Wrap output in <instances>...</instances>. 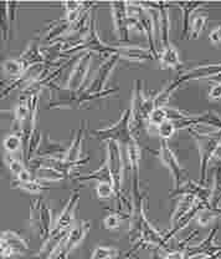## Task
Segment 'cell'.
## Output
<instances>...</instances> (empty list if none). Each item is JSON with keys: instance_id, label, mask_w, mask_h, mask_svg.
<instances>
[{"instance_id": "obj_20", "label": "cell", "mask_w": 221, "mask_h": 259, "mask_svg": "<svg viewBox=\"0 0 221 259\" xmlns=\"http://www.w3.org/2000/svg\"><path fill=\"white\" fill-rule=\"evenodd\" d=\"M178 7L182 9L183 13V31L180 35V39H188L189 35V28H190V20L195 12L200 8L206 7L207 3L201 2H189V3H177Z\"/></svg>"}, {"instance_id": "obj_44", "label": "cell", "mask_w": 221, "mask_h": 259, "mask_svg": "<svg viewBox=\"0 0 221 259\" xmlns=\"http://www.w3.org/2000/svg\"><path fill=\"white\" fill-rule=\"evenodd\" d=\"M209 39H210V41L214 42V44H220L221 42V24L210 31Z\"/></svg>"}, {"instance_id": "obj_7", "label": "cell", "mask_w": 221, "mask_h": 259, "mask_svg": "<svg viewBox=\"0 0 221 259\" xmlns=\"http://www.w3.org/2000/svg\"><path fill=\"white\" fill-rule=\"evenodd\" d=\"M30 225L39 233L42 241L50 236L52 231V213L44 199L36 198L30 202Z\"/></svg>"}, {"instance_id": "obj_28", "label": "cell", "mask_w": 221, "mask_h": 259, "mask_svg": "<svg viewBox=\"0 0 221 259\" xmlns=\"http://www.w3.org/2000/svg\"><path fill=\"white\" fill-rule=\"evenodd\" d=\"M10 186H12L13 188H18V190L25 191V192L32 193V194H37V193L44 192V191L51 190V187L44 185V182L36 180V178H32V180L29 181V182H24V183L14 181V182H12V185Z\"/></svg>"}, {"instance_id": "obj_34", "label": "cell", "mask_w": 221, "mask_h": 259, "mask_svg": "<svg viewBox=\"0 0 221 259\" xmlns=\"http://www.w3.org/2000/svg\"><path fill=\"white\" fill-rule=\"evenodd\" d=\"M42 144V135L40 132L39 128H35L34 132H32L31 137H30V141H29V146H28V151H26V157L25 161L29 162L30 160H32L35 156V153L39 151L40 146Z\"/></svg>"}, {"instance_id": "obj_17", "label": "cell", "mask_w": 221, "mask_h": 259, "mask_svg": "<svg viewBox=\"0 0 221 259\" xmlns=\"http://www.w3.org/2000/svg\"><path fill=\"white\" fill-rule=\"evenodd\" d=\"M90 229L91 223L88 221H80V222L74 223V226L70 228L66 239H65V245H66L67 252L70 253L74 248H76L85 239Z\"/></svg>"}, {"instance_id": "obj_36", "label": "cell", "mask_w": 221, "mask_h": 259, "mask_svg": "<svg viewBox=\"0 0 221 259\" xmlns=\"http://www.w3.org/2000/svg\"><path fill=\"white\" fill-rule=\"evenodd\" d=\"M221 202V166L217 167L215 172L214 187L211 190V199H210V206L211 208H217Z\"/></svg>"}, {"instance_id": "obj_1", "label": "cell", "mask_w": 221, "mask_h": 259, "mask_svg": "<svg viewBox=\"0 0 221 259\" xmlns=\"http://www.w3.org/2000/svg\"><path fill=\"white\" fill-rule=\"evenodd\" d=\"M217 74H221V63L200 65V66H196L194 67V69L184 71L183 74H180L177 79L172 81L167 88H164L160 93L155 94V107H165L169 101V97L172 96V94H173L177 89H179L183 83L189 82V81L194 80L211 79L212 76H215V75Z\"/></svg>"}, {"instance_id": "obj_19", "label": "cell", "mask_w": 221, "mask_h": 259, "mask_svg": "<svg viewBox=\"0 0 221 259\" xmlns=\"http://www.w3.org/2000/svg\"><path fill=\"white\" fill-rule=\"evenodd\" d=\"M86 128H87V123L81 122L79 130L75 134V136L72 137L71 145L67 148L66 155L64 156L63 160L67 163H76L81 160V152H82V142H83V136H85Z\"/></svg>"}, {"instance_id": "obj_48", "label": "cell", "mask_w": 221, "mask_h": 259, "mask_svg": "<svg viewBox=\"0 0 221 259\" xmlns=\"http://www.w3.org/2000/svg\"><path fill=\"white\" fill-rule=\"evenodd\" d=\"M215 158H216L217 161H221V146L219 147V150L216 151V153H215Z\"/></svg>"}, {"instance_id": "obj_25", "label": "cell", "mask_w": 221, "mask_h": 259, "mask_svg": "<svg viewBox=\"0 0 221 259\" xmlns=\"http://www.w3.org/2000/svg\"><path fill=\"white\" fill-rule=\"evenodd\" d=\"M159 8V15H160V29H161V42H163V48L171 45V36H169V32H171V19H169V12L168 8L169 4L164 2L158 3Z\"/></svg>"}, {"instance_id": "obj_26", "label": "cell", "mask_w": 221, "mask_h": 259, "mask_svg": "<svg viewBox=\"0 0 221 259\" xmlns=\"http://www.w3.org/2000/svg\"><path fill=\"white\" fill-rule=\"evenodd\" d=\"M159 61L163 67H171V69H178L180 67L179 53L173 44L163 48V51L159 54Z\"/></svg>"}, {"instance_id": "obj_18", "label": "cell", "mask_w": 221, "mask_h": 259, "mask_svg": "<svg viewBox=\"0 0 221 259\" xmlns=\"http://www.w3.org/2000/svg\"><path fill=\"white\" fill-rule=\"evenodd\" d=\"M21 61L25 64L26 69L34 66V65L37 64H46V60H45V56L41 51V47H40L39 39H32L30 40L26 48L24 49V51L20 55Z\"/></svg>"}, {"instance_id": "obj_21", "label": "cell", "mask_w": 221, "mask_h": 259, "mask_svg": "<svg viewBox=\"0 0 221 259\" xmlns=\"http://www.w3.org/2000/svg\"><path fill=\"white\" fill-rule=\"evenodd\" d=\"M2 244L9 247L16 255H21L29 250V244L20 234L13 231H5L2 233Z\"/></svg>"}, {"instance_id": "obj_16", "label": "cell", "mask_w": 221, "mask_h": 259, "mask_svg": "<svg viewBox=\"0 0 221 259\" xmlns=\"http://www.w3.org/2000/svg\"><path fill=\"white\" fill-rule=\"evenodd\" d=\"M113 54L129 61L154 60V56L149 49L137 47V45H113Z\"/></svg>"}, {"instance_id": "obj_9", "label": "cell", "mask_w": 221, "mask_h": 259, "mask_svg": "<svg viewBox=\"0 0 221 259\" xmlns=\"http://www.w3.org/2000/svg\"><path fill=\"white\" fill-rule=\"evenodd\" d=\"M127 161H128L129 172H131L132 177V186L133 188H142L141 187V172H139V167H141L142 160V148L138 144V140L136 136H132L131 140L127 142L125 146Z\"/></svg>"}, {"instance_id": "obj_11", "label": "cell", "mask_w": 221, "mask_h": 259, "mask_svg": "<svg viewBox=\"0 0 221 259\" xmlns=\"http://www.w3.org/2000/svg\"><path fill=\"white\" fill-rule=\"evenodd\" d=\"M120 59H121L120 56L116 55V54L109 55V58H107L106 60H104V63L98 67L95 77H93L92 81L88 83V86L83 91H86V93L88 94H96V93H101V91H103L104 85H106L107 80H108L109 75L112 74L115 67L117 66Z\"/></svg>"}, {"instance_id": "obj_22", "label": "cell", "mask_w": 221, "mask_h": 259, "mask_svg": "<svg viewBox=\"0 0 221 259\" xmlns=\"http://www.w3.org/2000/svg\"><path fill=\"white\" fill-rule=\"evenodd\" d=\"M4 12H3V19L4 21L2 23V30H3V39L7 41L9 39V34L12 32V28L14 25V21L16 18V9L19 7V3L16 2H5L2 5Z\"/></svg>"}, {"instance_id": "obj_35", "label": "cell", "mask_w": 221, "mask_h": 259, "mask_svg": "<svg viewBox=\"0 0 221 259\" xmlns=\"http://www.w3.org/2000/svg\"><path fill=\"white\" fill-rule=\"evenodd\" d=\"M3 147L4 150L7 151L8 153H15L16 151L21 150L24 147L23 145V139H21L20 135H16V134H10L8 135L7 137L4 139L3 141Z\"/></svg>"}, {"instance_id": "obj_15", "label": "cell", "mask_w": 221, "mask_h": 259, "mask_svg": "<svg viewBox=\"0 0 221 259\" xmlns=\"http://www.w3.org/2000/svg\"><path fill=\"white\" fill-rule=\"evenodd\" d=\"M196 123H204V125H209L217 130H221V116L216 111L211 110V111H206L201 113V115H190L185 120L177 121L175 126H177V130H188L193 125H196Z\"/></svg>"}, {"instance_id": "obj_47", "label": "cell", "mask_w": 221, "mask_h": 259, "mask_svg": "<svg viewBox=\"0 0 221 259\" xmlns=\"http://www.w3.org/2000/svg\"><path fill=\"white\" fill-rule=\"evenodd\" d=\"M210 81H214L215 83H221V74H217L215 75V76H212Z\"/></svg>"}, {"instance_id": "obj_27", "label": "cell", "mask_w": 221, "mask_h": 259, "mask_svg": "<svg viewBox=\"0 0 221 259\" xmlns=\"http://www.w3.org/2000/svg\"><path fill=\"white\" fill-rule=\"evenodd\" d=\"M76 181H98V182H111L112 183V176H111V171L108 168V164L104 161L103 163L101 164L98 169L91 172V174L86 175H80V176L75 177ZM113 185V183H112Z\"/></svg>"}, {"instance_id": "obj_2", "label": "cell", "mask_w": 221, "mask_h": 259, "mask_svg": "<svg viewBox=\"0 0 221 259\" xmlns=\"http://www.w3.org/2000/svg\"><path fill=\"white\" fill-rule=\"evenodd\" d=\"M155 95L145 96L142 89V81L136 80L132 95L131 105V128L133 130L142 127L148 122L150 113L155 109Z\"/></svg>"}, {"instance_id": "obj_39", "label": "cell", "mask_w": 221, "mask_h": 259, "mask_svg": "<svg viewBox=\"0 0 221 259\" xmlns=\"http://www.w3.org/2000/svg\"><path fill=\"white\" fill-rule=\"evenodd\" d=\"M96 196L98 199H111L115 196V187L111 182H98L96 186Z\"/></svg>"}, {"instance_id": "obj_29", "label": "cell", "mask_w": 221, "mask_h": 259, "mask_svg": "<svg viewBox=\"0 0 221 259\" xmlns=\"http://www.w3.org/2000/svg\"><path fill=\"white\" fill-rule=\"evenodd\" d=\"M207 18H209V14H207V13H198V14L193 15V18H191L190 20V28L188 39H198L199 35H200L204 29H205Z\"/></svg>"}, {"instance_id": "obj_8", "label": "cell", "mask_w": 221, "mask_h": 259, "mask_svg": "<svg viewBox=\"0 0 221 259\" xmlns=\"http://www.w3.org/2000/svg\"><path fill=\"white\" fill-rule=\"evenodd\" d=\"M159 158H160L161 163L171 171V175L174 180V190H177L185 182L184 177L187 176V171L179 163L177 156H175L173 150L169 147L167 140H161L160 147H159Z\"/></svg>"}, {"instance_id": "obj_42", "label": "cell", "mask_w": 221, "mask_h": 259, "mask_svg": "<svg viewBox=\"0 0 221 259\" xmlns=\"http://www.w3.org/2000/svg\"><path fill=\"white\" fill-rule=\"evenodd\" d=\"M142 12H144V10H143L139 2L126 3L127 18H141Z\"/></svg>"}, {"instance_id": "obj_13", "label": "cell", "mask_w": 221, "mask_h": 259, "mask_svg": "<svg viewBox=\"0 0 221 259\" xmlns=\"http://www.w3.org/2000/svg\"><path fill=\"white\" fill-rule=\"evenodd\" d=\"M80 202V192L75 191L74 193L70 196L69 201L65 204L63 212L60 213L56 222L53 225L52 231H69L75 223V212H76L77 207H79Z\"/></svg>"}, {"instance_id": "obj_10", "label": "cell", "mask_w": 221, "mask_h": 259, "mask_svg": "<svg viewBox=\"0 0 221 259\" xmlns=\"http://www.w3.org/2000/svg\"><path fill=\"white\" fill-rule=\"evenodd\" d=\"M92 54L90 51L87 53H83L81 55V58L77 60V63L75 64L74 69L71 70V74H70L69 79L66 82V89L71 91H81L83 89V82H85L86 76L88 74V70H90L91 61H92Z\"/></svg>"}, {"instance_id": "obj_4", "label": "cell", "mask_w": 221, "mask_h": 259, "mask_svg": "<svg viewBox=\"0 0 221 259\" xmlns=\"http://www.w3.org/2000/svg\"><path fill=\"white\" fill-rule=\"evenodd\" d=\"M90 135L98 141H113L117 142L121 147H125L134 135L131 128V109H127L121 113L120 120L115 125L102 130H90Z\"/></svg>"}, {"instance_id": "obj_46", "label": "cell", "mask_w": 221, "mask_h": 259, "mask_svg": "<svg viewBox=\"0 0 221 259\" xmlns=\"http://www.w3.org/2000/svg\"><path fill=\"white\" fill-rule=\"evenodd\" d=\"M209 99L221 100V83H215L209 91Z\"/></svg>"}, {"instance_id": "obj_40", "label": "cell", "mask_w": 221, "mask_h": 259, "mask_svg": "<svg viewBox=\"0 0 221 259\" xmlns=\"http://www.w3.org/2000/svg\"><path fill=\"white\" fill-rule=\"evenodd\" d=\"M157 131L161 140H167V141H168V140L173 136L174 132L177 131V126H175L174 121L167 120L165 122H163L160 126H158Z\"/></svg>"}, {"instance_id": "obj_43", "label": "cell", "mask_w": 221, "mask_h": 259, "mask_svg": "<svg viewBox=\"0 0 221 259\" xmlns=\"http://www.w3.org/2000/svg\"><path fill=\"white\" fill-rule=\"evenodd\" d=\"M83 3H80V2H75V0H69V2H64L63 3V7L64 9L66 10V13H71V12H76V10H79L82 8Z\"/></svg>"}, {"instance_id": "obj_30", "label": "cell", "mask_w": 221, "mask_h": 259, "mask_svg": "<svg viewBox=\"0 0 221 259\" xmlns=\"http://www.w3.org/2000/svg\"><path fill=\"white\" fill-rule=\"evenodd\" d=\"M34 178L41 181V182H59V181L67 180L69 177L55 169L48 168V167H41V168L34 171Z\"/></svg>"}, {"instance_id": "obj_3", "label": "cell", "mask_w": 221, "mask_h": 259, "mask_svg": "<svg viewBox=\"0 0 221 259\" xmlns=\"http://www.w3.org/2000/svg\"><path fill=\"white\" fill-rule=\"evenodd\" d=\"M106 162L112 176V183L115 187V197L117 198L118 212L122 210V202H127L122 196V182H123V168H125V161H123L122 147L117 142L108 141L106 147Z\"/></svg>"}, {"instance_id": "obj_6", "label": "cell", "mask_w": 221, "mask_h": 259, "mask_svg": "<svg viewBox=\"0 0 221 259\" xmlns=\"http://www.w3.org/2000/svg\"><path fill=\"white\" fill-rule=\"evenodd\" d=\"M189 134L194 137L195 144L198 146L199 156H200V183L204 185L206 182L210 161L215 157V153L221 146V131L216 132V134L207 135V136H201V135H196L190 131Z\"/></svg>"}, {"instance_id": "obj_31", "label": "cell", "mask_w": 221, "mask_h": 259, "mask_svg": "<svg viewBox=\"0 0 221 259\" xmlns=\"http://www.w3.org/2000/svg\"><path fill=\"white\" fill-rule=\"evenodd\" d=\"M3 70L13 77H19L26 71V66L20 59H8L3 63Z\"/></svg>"}, {"instance_id": "obj_38", "label": "cell", "mask_w": 221, "mask_h": 259, "mask_svg": "<svg viewBox=\"0 0 221 259\" xmlns=\"http://www.w3.org/2000/svg\"><path fill=\"white\" fill-rule=\"evenodd\" d=\"M167 120H168V112H167V109L165 107L158 106L153 110L152 113H150L147 123L149 126H155V127H158L161 123L165 122Z\"/></svg>"}, {"instance_id": "obj_14", "label": "cell", "mask_w": 221, "mask_h": 259, "mask_svg": "<svg viewBox=\"0 0 221 259\" xmlns=\"http://www.w3.org/2000/svg\"><path fill=\"white\" fill-rule=\"evenodd\" d=\"M184 194H191V196L195 197L198 201H201L203 203L210 206V199H211V190L206 188L203 183L195 182V181L189 180L185 181L180 187H178L177 190H174L173 192H171L169 197H180L184 196Z\"/></svg>"}, {"instance_id": "obj_37", "label": "cell", "mask_w": 221, "mask_h": 259, "mask_svg": "<svg viewBox=\"0 0 221 259\" xmlns=\"http://www.w3.org/2000/svg\"><path fill=\"white\" fill-rule=\"evenodd\" d=\"M120 255V250L115 247L108 245H98L93 250V254L91 259H115Z\"/></svg>"}, {"instance_id": "obj_12", "label": "cell", "mask_w": 221, "mask_h": 259, "mask_svg": "<svg viewBox=\"0 0 221 259\" xmlns=\"http://www.w3.org/2000/svg\"><path fill=\"white\" fill-rule=\"evenodd\" d=\"M109 7L112 12L113 24H115L116 36L118 41L127 42L129 40V29L127 24L126 2H112Z\"/></svg>"}, {"instance_id": "obj_41", "label": "cell", "mask_w": 221, "mask_h": 259, "mask_svg": "<svg viewBox=\"0 0 221 259\" xmlns=\"http://www.w3.org/2000/svg\"><path fill=\"white\" fill-rule=\"evenodd\" d=\"M4 160H5V163H7V166L9 167V169L12 171V174L15 175V177L18 176L21 171H24V169L26 168L25 164H24V162L18 160V158L13 157L12 153H8V155H5Z\"/></svg>"}, {"instance_id": "obj_32", "label": "cell", "mask_w": 221, "mask_h": 259, "mask_svg": "<svg viewBox=\"0 0 221 259\" xmlns=\"http://www.w3.org/2000/svg\"><path fill=\"white\" fill-rule=\"evenodd\" d=\"M29 111H30V105H29V97L20 95L18 100V104H16L15 110H14V118L16 122L21 126V123L25 121V118L28 117Z\"/></svg>"}, {"instance_id": "obj_24", "label": "cell", "mask_w": 221, "mask_h": 259, "mask_svg": "<svg viewBox=\"0 0 221 259\" xmlns=\"http://www.w3.org/2000/svg\"><path fill=\"white\" fill-rule=\"evenodd\" d=\"M71 26V24L65 18L61 19V20L52 21V23L48 24V28L45 31L46 34H45L44 40L45 41H51L52 40L53 42L58 41V40H60L61 36H66L69 34Z\"/></svg>"}, {"instance_id": "obj_45", "label": "cell", "mask_w": 221, "mask_h": 259, "mask_svg": "<svg viewBox=\"0 0 221 259\" xmlns=\"http://www.w3.org/2000/svg\"><path fill=\"white\" fill-rule=\"evenodd\" d=\"M32 178H34V175L31 174L30 169L25 168L24 171H21L20 174L16 176L15 181H18V182H20V183H24V182H29V181H31Z\"/></svg>"}, {"instance_id": "obj_5", "label": "cell", "mask_w": 221, "mask_h": 259, "mask_svg": "<svg viewBox=\"0 0 221 259\" xmlns=\"http://www.w3.org/2000/svg\"><path fill=\"white\" fill-rule=\"evenodd\" d=\"M97 18L96 13H93L92 18H91L90 26H88V30L86 32L85 37L82 39V41L80 44H77L76 47L67 49L66 51H64L63 55L70 56L75 53H98V54H108V55H113V45L106 44L101 40L99 37L98 31H97Z\"/></svg>"}, {"instance_id": "obj_23", "label": "cell", "mask_w": 221, "mask_h": 259, "mask_svg": "<svg viewBox=\"0 0 221 259\" xmlns=\"http://www.w3.org/2000/svg\"><path fill=\"white\" fill-rule=\"evenodd\" d=\"M195 202L196 198L194 196H191V194H184V196L179 197V199L177 202V206H175L173 213L171 215L172 227L190 212V209L193 208Z\"/></svg>"}, {"instance_id": "obj_33", "label": "cell", "mask_w": 221, "mask_h": 259, "mask_svg": "<svg viewBox=\"0 0 221 259\" xmlns=\"http://www.w3.org/2000/svg\"><path fill=\"white\" fill-rule=\"evenodd\" d=\"M131 214H126L125 212H113L108 213L103 220V227L108 231H115L118 229L121 226V222L123 220H129Z\"/></svg>"}]
</instances>
